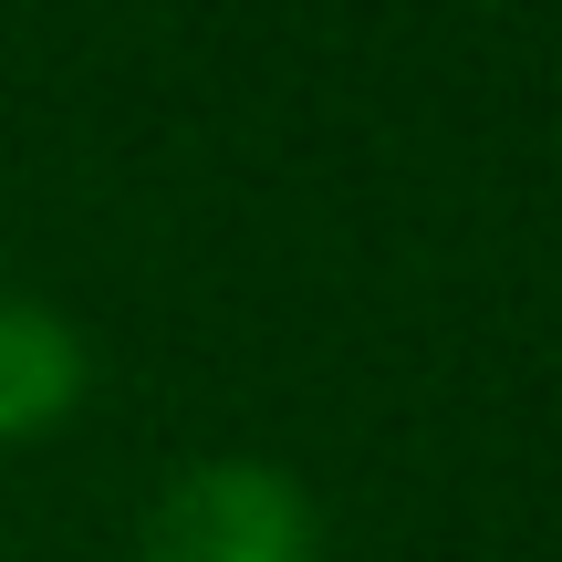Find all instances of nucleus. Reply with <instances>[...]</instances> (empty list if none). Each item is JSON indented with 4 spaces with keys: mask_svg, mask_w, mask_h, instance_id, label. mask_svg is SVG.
<instances>
[{
    "mask_svg": "<svg viewBox=\"0 0 562 562\" xmlns=\"http://www.w3.org/2000/svg\"><path fill=\"white\" fill-rule=\"evenodd\" d=\"M125 562H323V521L271 459H188L146 501Z\"/></svg>",
    "mask_w": 562,
    "mask_h": 562,
    "instance_id": "obj_1",
    "label": "nucleus"
},
{
    "mask_svg": "<svg viewBox=\"0 0 562 562\" xmlns=\"http://www.w3.org/2000/svg\"><path fill=\"white\" fill-rule=\"evenodd\" d=\"M94 385V355H83V323L42 292H0V448L53 438L63 417Z\"/></svg>",
    "mask_w": 562,
    "mask_h": 562,
    "instance_id": "obj_2",
    "label": "nucleus"
}]
</instances>
